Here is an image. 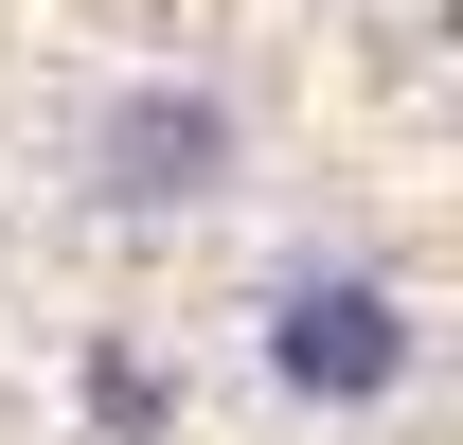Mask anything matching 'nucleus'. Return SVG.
Masks as SVG:
<instances>
[{
	"label": "nucleus",
	"instance_id": "2",
	"mask_svg": "<svg viewBox=\"0 0 463 445\" xmlns=\"http://www.w3.org/2000/svg\"><path fill=\"white\" fill-rule=\"evenodd\" d=\"M90 161H108V196H214L232 178V90H125Z\"/></svg>",
	"mask_w": 463,
	"mask_h": 445
},
{
	"label": "nucleus",
	"instance_id": "1",
	"mask_svg": "<svg viewBox=\"0 0 463 445\" xmlns=\"http://www.w3.org/2000/svg\"><path fill=\"white\" fill-rule=\"evenodd\" d=\"M250 356H268L286 410H374V392L410 374V303H392L374 268H286L268 321H250Z\"/></svg>",
	"mask_w": 463,
	"mask_h": 445
}]
</instances>
